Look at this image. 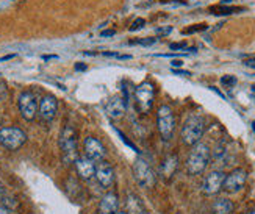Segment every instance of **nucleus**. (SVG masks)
<instances>
[{"instance_id":"obj_29","label":"nucleus","mask_w":255,"mask_h":214,"mask_svg":"<svg viewBox=\"0 0 255 214\" xmlns=\"http://www.w3.org/2000/svg\"><path fill=\"white\" fill-rule=\"evenodd\" d=\"M14 53H11V55H6V56H2V58H0V61H8V60H11V58H14Z\"/></svg>"},{"instance_id":"obj_27","label":"nucleus","mask_w":255,"mask_h":214,"mask_svg":"<svg viewBox=\"0 0 255 214\" xmlns=\"http://www.w3.org/2000/svg\"><path fill=\"white\" fill-rule=\"evenodd\" d=\"M245 66L251 67V69H255V56H254V58H248V60H245Z\"/></svg>"},{"instance_id":"obj_18","label":"nucleus","mask_w":255,"mask_h":214,"mask_svg":"<svg viewBox=\"0 0 255 214\" xmlns=\"http://www.w3.org/2000/svg\"><path fill=\"white\" fill-rule=\"evenodd\" d=\"M213 214H232L234 211V204L229 199H216L212 205Z\"/></svg>"},{"instance_id":"obj_37","label":"nucleus","mask_w":255,"mask_h":214,"mask_svg":"<svg viewBox=\"0 0 255 214\" xmlns=\"http://www.w3.org/2000/svg\"><path fill=\"white\" fill-rule=\"evenodd\" d=\"M252 89H254V91H255V85H254V86H252Z\"/></svg>"},{"instance_id":"obj_16","label":"nucleus","mask_w":255,"mask_h":214,"mask_svg":"<svg viewBox=\"0 0 255 214\" xmlns=\"http://www.w3.org/2000/svg\"><path fill=\"white\" fill-rule=\"evenodd\" d=\"M99 214H119V202L115 193L104 196L101 205H99Z\"/></svg>"},{"instance_id":"obj_5","label":"nucleus","mask_w":255,"mask_h":214,"mask_svg":"<svg viewBox=\"0 0 255 214\" xmlns=\"http://www.w3.org/2000/svg\"><path fill=\"white\" fill-rule=\"evenodd\" d=\"M27 141V134L24 130L17 127H5L0 130V144L6 150H17Z\"/></svg>"},{"instance_id":"obj_12","label":"nucleus","mask_w":255,"mask_h":214,"mask_svg":"<svg viewBox=\"0 0 255 214\" xmlns=\"http://www.w3.org/2000/svg\"><path fill=\"white\" fill-rule=\"evenodd\" d=\"M105 147L104 144L99 141L97 138L93 136H88L85 139V155L88 156L90 160H93L94 163H99L105 158Z\"/></svg>"},{"instance_id":"obj_11","label":"nucleus","mask_w":255,"mask_h":214,"mask_svg":"<svg viewBox=\"0 0 255 214\" xmlns=\"http://www.w3.org/2000/svg\"><path fill=\"white\" fill-rule=\"evenodd\" d=\"M57 111H58V102L53 96H44L41 99V102L38 105V114L41 116L42 120L46 122L53 120V117L57 116Z\"/></svg>"},{"instance_id":"obj_32","label":"nucleus","mask_w":255,"mask_h":214,"mask_svg":"<svg viewBox=\"0 0 255 214\" xmlns=\"http://www.w3.org/2000/svg\"><path fill=\"white\" fill-rule=\"evenodd\" d=\"M86 66L85 64H75V71H85Z\"/></svg>"},{"instance_id":"obj_15","label":"nucleus","mask_w":255,"mask_h":214,"mask_svg":"<svg viewBox=\"0 0 255 214\" xmlns=\"http://www.w3.org/2000/svg\"><path fill=\"white\" fill-rule=\"evenodd\" d=\"M75 169H77V172H79L80 178L90 180L96 172V163L85 155V156H80V158L75 160Z\"/></svg>"},{"instance_id":"obj_26","label":"nucleus","mask_w":255,"mask_h":214,"mask_svg":"<svg viewBox=\"0 0 255 214\" xmlns=\"http://www.w3.org/2000/svg\"><path fill=\"white\" fill-rule=\"evenodd\" d=\"M172 31V27H163V28H157V35L158 36H168Z\"/></svg>"},{"instance_id":"obj_30","label":"nucleus","mask_w":255,"mask_h":214,"mask_svg":"<svg viewBox=\"0 0 255 214\" xmlns=\"http://www.w3.org/2000/svg\"><path fill=\"white\" fill-rule=\"evenodd\" d=\"M55 58H58L57 55H42V60H55Z\"/></svg>"},{"instance_id":"obj_6","label":"nucleus","mask_w":255,"mask_h":214,"mask_svg":"<svg viewBox=\"0 0 255 214\" xmlns=\"http://www.w3.org/2000/svg\"><path fill=\"white\" fill-rule=\"evenodd\" d=\"M133 175H135L136 183L142 188H152L155 185V174L147 161L138 158L133 164Z\"/></svg>"},{"instance_id":"obj_13","label":"nucleus","mask_w":255,"mask_h":214,"mask_svg":"<svg viewBox=\"0 0 255 214\" xmlns=\"http://www.w3.org/2000/svg\"><path fill=\"white\" fill-rule=\"evenodd\" d=\"M97 182L101 186L104 188H110L115 183V171L112 164H108L107 161H99L97 167H96V172H94Z\"/></svg>"},{"instance_id":"obj_1","label":"nucleus","mask_w":255,"mask_h":214,"mask_svg":"<svg viewBox=\"0 0 255 214\" xmlns=\"http://www.w3.org/2000/svg\"><path fill=\"white\" fill-rule=\"evenodd\" d=\"M210 149L207 144L202 142H197L193 145V150L188 155V160H186V171L188 174L191 175H199L205 171V167L210 163Z\"/></svg>"},{"instance_id":"obj_25","label":"nucleus","mask_w":255,"mask_h":214,"mask_svg":"<svg viewBox=\"0 0 255 214\" xmlns=\"http://www.w3.org/2000/svg\"><path fill=\"white\" fill-rule=\"evenodd\" d=\"M188 47V44L183 41V42H172L171 46H169V49L171 50H183V49H186Z\"/></svg>"},{"instance_id":"obj_36","label":"nucleus","mask_w":255,"mask_h":214,"mask_svg":"<svg viewBox=\"0 0 255 214\" xmlns=\"http://www.w3.org/2000/svg\"><path fill=\"white\" fill-rule=\"evenodd\" d=\"M246 214H255V208H254V210H251V211H248Z\"/></svg>"},{"instance_id":"obj_35","label":"nucleus","mask_w":255,"mask_h":214,"mask_svg":"<svg viewBox=\"0 0 255 214\" xmlns=\"http://www.w3.org/2000/svg\"><path fill=\"white\" fill-rule=\"evenodd\" d=\"M5 196V191L2 189V188H0V197H3Z\"/></svg>"},{"instance_id":"obj_17","label":"nucleus","mask_w":255,"mask_h":214,"mask_svg":"<svg viewBox=\"0 0 255 214\" xmlns=\"http://www.w3.org/2000/svg\"><path fill=\"white\" fill-rule=\"evenodd\" d=\"M177 167H179V158H177L175 155L166 156V160L163 161L161 169H160L161 177H163L164 180L172 178V177H174V174H175V171H177Z\"/></svg>"},{"instance_id":"obj_3","label":"nucleus","mask_w":255,"mask_h":214,"mask_svg":"<svg viewBox=\"0 0 255 214\" xmlns=\"http://www.w3.org/2000/svg\"><path fill=\"white\" fill-rule=\"evenodd\" d=\"M58 142H60V149L63 153L64 163H75V160H77V133L71 125L63 128Z\"/></svg>"},{"instance_id":"obj_28","label":"nucleus","mask_w":255,"mask_h":214,"mask_svg":"<svg viewBox=\"0 0 255 214\" xmlns=\"http://www.w3.org/2000/svg\"><path fill=\"white\" fill-rule=\"evenodd\" d=\"M115 33H116L115 30H105V31H102V33H101V36H102V38H107V36H115Z\"/></svg>"},{"instance_id":"obj_33","label":"nucleus","mask_w":255,"mask_h":214,"mask_svg":"<svg viewBox=\"0 0 255 214\" xmlns=\"http://www.w3.org/2000/svg\"><path fill=\"white\" fill-rule=\"evenodd\" d=\"M171 64H172L174 67H179V66H183V63H182L180 60H174V61H172Z\"/></svg>"},{"instance_id":"obj_23","label":"nucleus","mask_w":255,"mask_h":214,"mask_svg":"<svg viewBox=\"0 0 255 214\" xmlns=\"http://www.w3.org/2000/svg\"><path fill=\"white\" fill-rule=\"evenodd\" d=\"M207 30V25L205 24H201V25H196V27H191V28H185L183 33L185 35H191V33H196V31H204Z\"/></svg>"},{"instance_id":"obj_31","label":"nucleus","mask_w":255,"mask_h":214,"mask_svg":"<svg viewBox=\"0 0 255 214\" xmlns=\"http://www.w3.org/2000/svg\"><path fill=\"white\" fill-rule=\"evenodd\" d=\"M0 214H9V210L5 208L3 205H0Z\"/></svg>"},{"instance_id":"obj_22","label":"nucleus","mask_w":255,"mask_h":214,"mask_svg":"<svg viewBox=\"0 0 255 214\" xmlns=\"http://www.w3.org/2000/svg\"><path fill=\"white\" fill-rule=\"evenodd\" d=\"M144 25H146V20L139 17V19H136V20H133V24H131V27H130V31H136V30L142 28Z\"/></svg>"},{"instance_id":"obj_9","label":"nucleus","mask_w":255,"mask_h":214,"mask_svg":"<svg viewBox=\"0 0 255 214\" xmlns=\"http://www.w3.org/2000/svg\"><path fill=\"white\" fill-rule=\"evenodd\" d=\"M246 180H248L246 171H243V169H235V171H232L224 178L223 189L229 191V193H237V191H240L243 186L246 185Z\"/></svg>"},{"instance_id":"obj_4","label":"nucleus","mask_w":255,"mask_h":214,"mask_svg":"<svg viewBox=\"0 0 255 214\" xmlns=\"http://www.w3.org/2000/svg\"><path fill=\"white\" fill-rule=\"evenodd\" d=\"M157 125H158V131L161 134V139L171 141L174 136V130H175V117H174V112H172L171 107L163 105L158 108Z\"/></svg>"},{"instance_id":"obj_14","label":"nucleus","mask_w":255,"mask_h":214,"mask_svg":"<svg viewBox=\"0 0 255 214\" xmlns=\"http://www.w3.org/2000/svg\"><path fill=\"white\" fill-rule=\"evenodd\" d=\"M126 108H127V100L124 97H121V96H116V97L108 100L107 114L112 119H121L126 114Z\"/></svg>"},{"instance_id":"obj_7","label":"nucleus","mask_w":255,"mask_h":214,"mask_svg":"<svg viewBox=\"0 0 255 214\" xmlns=\"http://www.w3.org/2000/svg\"><path fill=\"white\" fill-rule=\"evenodd\" d=\"M135 97H136V104H138L139 109L147 114V112L150 111V108H152L153 97H155V88H153V85L149 83V82L141 83V85L136 88Z\"/></svg>"},{"instance_id":"obj_19","label":"nucleus","mask_w":255,"mask_h":214,"mask_svg":"<svg viewBox=\"0 0 255 214\" xmlns=\"http://www.w3.org/2000/svg\"><path fill=\"white\" fill-rule=\"evenodd\" d=\"M127 210L130 214H149L146 207L142 205V202L133 194H128L127 197Z\"/></svg>"},{"instance_id":"obj_34","label":"nucleus","mask_w":255,"mask_h":214,"mask_svg":"<svg viewBox=\"0 0 255 214\" xmlns=\"http://www.w3.org/2000/svg\"><path fill=\"white\" fill-rule=\"evenodd\" d=\"M174 74H177V75H190V72H185V71H172Z\"/></svg>"},{"instance_id":"obj_21","label":"nucleus","mask_w":255,"mask_h":214,"mask_svg":"<svg viewBox=\"0 0 255 214\" xmlns=\"http://www.w3.org/2000/svg\"><path fill=\"white\" fill-rule=\"evenodd\" d=\"M221 85H224L226 88H234L237 85V78L234 75H224L221 78Z\"/></svg>"},{"instance_id":"obj_2","label":"nucleus","mask_w":255,"mask_h":214,"mask_svg":"<svg viewBox=\"0 0 255 214\" xmlns=\"http://www.w3.org/2000/svg\"><path fill=\"white\" fill-rule=\"evenodd\" d=\"M205 133V120L201 116H191L188 117L185 125L182 128V141L185 145H193L201 141Z\"/></svg>"},{"instance_id":"obj_10","label":"nucleus","mask_w":255,"mask_h":214,"mask_svg":"<svg viewBox=\"0 0 255 214\" xmlns=\"http://www.w3.org/2000/svg\"><path fill=\"white\" fill-rule=\"evenodd\" d=\"M226 174L221 171H213L212 174H208L202 183V191L207 196H215L223 189Z\"/></svg>"},{"instance_id":"obj_8","label":"nucleus","mask_w":255,"mask_h":214,"mask_svg":"<svg viewBox=\"0 0 255 214\" xmlns=\"http://www.w3.org/2000/svg\"><path fill=\"white\" fill-rule=\"evenodd\" d=\"M17 105H19V111H20V116L24 117L25 120H33L38 114V102H36V97L33 96L31 93H22L19 96L17 100Z\"/></svg>"},{"instance_id":"obj_24","label":"nucleus","mask_w":255,"mask_h":214,"mask_svg":"<svg viewBox=\"0 0 255 214\" xmlns=\"http://www.w3.org/2000/svg\"><path fill=\"white\" fill-rule=\"evenodd\" d=\"M155 38H146V39H139V41H131L130 44H141V46H152V44H155Z\"/></svg>"},{"instance_id":"obj_20","label":"nucleus","mask_w":255,"mask_h":214,"mask_svg":"<svg viewBox=\"0 0 255 214\" xmlns=\"http://www.w3.org/2000/svg\"><path fill=\"white\" fill-rule=\"evenodd\" d=\"M237 11H241V8L237 6H224V5H219V6H213L212 8V13L213 14H232V13H237Z\"/></svg>"},{"instance_id":"obj_38","label":"nucleus","mask_w":255,"mask_h":214,"mask_svg":"<svg viewBox=\"0 0 255 214\" xmlns=\"http://www.w3.org/2000/svg\"><path fill=\"white\" fill-rule=\"evenodd\" d=\"M119 214H127V213H119Z\"/></svg>"}]
</instances>
